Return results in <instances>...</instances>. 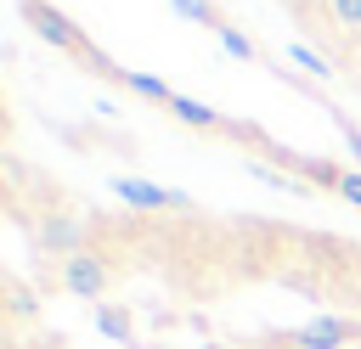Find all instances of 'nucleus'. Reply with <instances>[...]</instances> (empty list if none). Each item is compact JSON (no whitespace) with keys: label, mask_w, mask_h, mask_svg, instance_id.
Returning <instances> with one entry per match:
<instances>
[{"label":"nucleus","mask_w":361,"mask_h":349,"mask_svg":"<svg viewBox=\"0 0 361 349\" xmlns=\"http://www.w3.org/2000/svg\"><path fill=\"white\" fill-rule=\"evenodd\" d=\"M23 17H28V28L45 39V45H56L62 56H73V62H85L96 45L85 39V28L73 23V17H62L56 6H45V0H23Z\"/></svg>","instance_id":"obj_1"},{"label":"nucleus","mask_w":361,"mask_h":349,"mask_svg":"<svg viewBox=\"0 0 361 349\" xmlns=\"http://www.w3.org/2000/svg\"><path fill=\"white\" fill-rule=\"evenodd\" d=\"M107 281H113V259H107V253H90V248H85V253H73V259L56 265V287L73 293V298H102Z\"/></svg>","instance_id":"obj_2"},{"label":"nucleus","mask_w":361,"mask_h":349,"mask_svg":"<svg viewBox=\"0 0 361 349\" xmlns=\"http://www.w3.org/2000/svg\"><path fill=\"white\" fill-rule=\"evenodd\" d=\"M113 191L130 203V208H141V214H169V208H192L180 191H164V186H152V180H130V174H113Z\"/></svg>","instance_id":"obj_3"},{"label":"nucleus","mask_w":361,"mask_h":349,"mask_svg":"<svg viewBox=\"0 0 361 349\" xmlns=\"http://www.w3.org/2000/svg\"><path fill=\"white\" fill-rule=\"evenodd\" d=\"M361 338V326L350 321V315H316V321H305L288 343H299V349H338V343H355Z\"/></svg>","instance_id":"obj_4"},{"label":"nucleus","mask_w":361,"mask_h":349,"mask_svg":"<svg viewBox=\"0 0 361 349\" xmlns=\"http://www.w3.org/2000/svg\"><path fill=\"white\" fill-rule=\"evenodd\" d=\"M39 248H45L51 259H73V253H85V220H73V214H45V225H39Z\"/></svg>","instance_id":"obj_5"},{"label":"nucleus","mask_w":361,"mask_h":349,"mask_svg":"<svg viewBox=\"0 0 361 349\" xmlns=\"http://www.w3.org/2000/svg\"><path fill=\"white\" fill-rule=\"evenodd\" d=\"M96 326H102L113 343H130V349H135V321H130L124 304H96Z\"/></svg>","instance_id":"obj_6"},{"label":"nucleus","mask_w":361,"mask_h":349,"mask_svg":"<svg viewBox=\"0 0 361 349\" xmlns=\"http://www.w3.org/2000/svg\"><path fill=\"white\" fill-rule=\"evenodd\" d=\"M175 6V17L180 23H197V28H209V34H220L226 28V17H220V6L214 0H169Z\"/></svg>","instance_id":"obj_7"},{"label":"nucleus","mask_w":361,"mask_h":349,"mask_svg":"<svg viewBox=\"0 0 361 349\" xmlns=\"http://www.w3.org/2000/svg\"><path fill=\"white\" fill-rule=\"evenodd\" d=\"M214 39H220V45H226V51H231L237 62H265V51H259V45H254V39L243 34V28H231V23H226V28L214 34Z\"/></svg>","instance_id":"obj_8"},{"label":"nucleus","mask_w":361,"mask_h":349,"mask_svg":"<svg viewBox=\"0 0 361 349\" xmlns=\"http://www.w3.org/2000/svg\"><path fill=\"white\" fill-rule=\"evenodd\" d=\"M288 56H293L305 73H316V79H333V62H327L322 51H310V45H288Z\"/></svg>","instance_id":"obj_9"},{"label":"nucleus","mask_w":361,"mask_h":349,"mask_svg":"<svg viewBox=\"0 0 361 349\" xmlns=\"http://www.w3.org/2000/svg\"><path fill=\"white\" fill-rule=\"evenodd\" d=\"M6 304H11V321H28V315H34V293H28L17 276H6Z\"/></svg>","instance_id":"obj_10"},{"label":"nucleus","mask_w":361,"mask_h":349,"mask_svg":"<svg viewBox=\"0 0 361 349\" xmlns=\"http://www.w3.org/2000/svg\"><path fill=\"white\" fill-rule=\"evenodd\" d=\"M327 17L350 34H361V0H327Z\"/></svg>","instance_id":"obj_11"},{"label":"nucleus","mask_w":361,"mask_h":349,"mask_svg":"<svg viewBox=\"0 0 361 349\" xmlns=\"http://www.w3.org/2000/svg\"><path fill=\"white\" fill-rule=\"evenodd\" d=\"M333 197H338V203H350V208H361V169H350V163H344V174H338V186H333Z\"/></svg>","instance_id":"obj_12"}]
</instances>
